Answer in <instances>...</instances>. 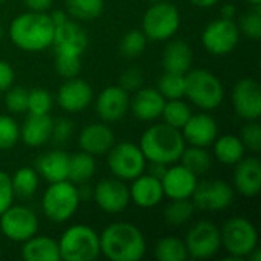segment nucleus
<instances>
[{"label":"nucleus","instance_id":"1","mask_svg":"<svg viewBox=\"0 0 261 261\" xmlns=\"http://www.w3.org/2000/svg\"><path fill=\"white\" fill-rule=\"evenodd\" d=\"M55 24L47 12L26 11L12 18L8 35L12 44L26 52H41L52 46Z\"/></svg>","mask_w":261,"mask_h":261},{"label":"nucleus","instance_id":"2","mask_svg":"<svg viewBox=\"0 0 261 261\" xmlns=\"http://www.w3.org/2000/svg\"><path fill=\"white\" fill-rule=\"evenodd\" d=\"M99 249L110 261H139L145 255L147 242L136 225L115 222L99 234Z\"/></svg>","mask_w":261,"mask_h":261},{"label":"nucleus","instance_id":"3","mask_svg":"<svg viewBox=\"0 0 261 261\" xmlns=\"http://www.w3.org/2000/svg\"><path fill=\"white\" fill-rule=\"evenodd\" d=\"M187 142L180 130L165 122L148 127L139 141V148L142 150L147 162H159L165 165L179 162Z\"/></svg>","mask_w":261,"mask_h":261},{"label":"nucleus","instance_id":"4","mask_svg":"<svg viewBox=\"0 0 261 261\" xmlns=\"http://www.w3.org/2000/svg\"><path fill=\"white\" fill-rule=\"evenodd\" d=\"M185 96L196 107L210 112L223 102L225 87L216 73L206 69H190L185 73Z\"/></svg>","mask_w":261,"mask_h":261},{"label":"nucleus","instance_id":"5","mask_svg":"<svg viewBox=\"0 0 261 261\" xmlns=\"http://www.w3.org/2000/svg\"><path fill=\"white\" fill-rule=\"evenodd\" d=\"M57 242L60 260L93 261L101 255L99 234L83 223L69 226Z\"/></svg>","mask_w":261,"mask_h":261},{"label":"nucleus","instance_id":"6","mask_svg":"<svg viewBox=\"0 0 261 261\" xmlns=\"http://www.w3.org/2000/svg\"><path fill=\"white\" fill-rule=\"evenodd\" d=\"M81 200L78 196V188L70 180H60L52 182L43 193L41 199V210L46 219L54 223H66L69 222Z\"/></svg>","mask_w":261,"mask_h":261},{"label":"nucleus","instance_id":"7","mask_svg":"<svg viewBox=\"0 0 261 261\" xmlns=\"http://www.w3.org/2000/svg\"><path fill=\"white\" fill-rule=\"evenodd\" d=\"M222 248L231 260H245L258 246V232L245 217H231L220 228Z\"/></svg>","mask_w":261,"mask_h":261},{"label":"nucleus","instance_id":"8","mask_svg":"<svg viewBox=\"0 0 261 261\" xmlns=\"http://www.w3.org/2000/svg\"><path fill=\"white\" fill-rule=\"evenodd\" d=\"M179 26L180 12L171 2H153L142 17V32L151 41H167L173 38Z\"/></svg>","mask_w":261,"mask_h":261},{"label":"nucleus","instance_id":"9","mask_svg":"<svg viewBox=\"0 0 261 261\" xmlns=\"http://www.w3.org/2000/svg\"><path fill=\"white\" fill-rule=\"evenodd\" d=\"M107 165L115 177L124 182H132L145 171L147 159L139 145L133 142H119L113 144L109 150Z\"/></svg>","mask_w":261,"mask_h":261},{"label":"nucleus","instance_id":"10","mask_svg":"<svg viewBox=\"0 0 261 261\" xmlns=\"http://www.w3.org/2000/svg\"><path fill=\"white\" fill-rule=\"evenodd\" d=\"M0 232L14 243H23L38 232L37 214L24 205H11L0 214Z\"/></svg>","mask_w":261,"mask_h":261},{"label":"nucleus","instance_id":"11","mask_svg":"<svg viewBox=\"0 0 261 261\" xmlns=\"http://www.w3.org/2000/svg\"><path fill=\"white\" fill-rule=\"evenodd\" d=\"M184 243L188 257L194 260L213 258L222 249L220 228L211 220H200L190 228Z\"/></svg>","mask_w":261,"mask_h":261},{"label":"nucleus","instance_id":"12","mask_svg":"<svg viewBox=\"0 0 261 261\" xmlns=\"http://www.w3.org/2000/svg\"><path fill=\"white\" fill-rule=\"evenodd\" d=\"M240 31L234 20L231 18H216L210 21L202 32L203 47L216 57L229 55L239 44Z\"/></svg>","mask_w":261,"mask_h":261},{"label":"nucleus","instance_id":"13","mask_svg":"<svg viewBox=\"0 0 261 261\" xmlns=\"http://www.w3.org/2000/svg\"><path fill=\"white\" fill-rule=\"evenodd\" d=\"M236 190L225 180L213 179L197 182L196 190L191 196V202L196 210L219 213L228 210L234 202Z\"/></svg>","mask_w":261,"mask_h":261},{"label":"nucleus","instance_id":"14","mask_svg":"<svg viewBox=\"0 0 261 261\" xmlns=\"http://www.w3.org/2000/svg\"><path fill=\"white\" fill-rule=\"evenodd\" d=\"M92 199L107 214H119L130 203V191L124 180L118 177H107L93 187Z\"/></svg>","mask_w":261,"mask_h":261},{"label":"nucleus","instance_id":"15","mask_svg":"<svg viewBox=\"0 0 261 261\" xmlns=\"http://www.w3.org/2000/svg\"><path fill=\"white\" fill-rule=\"evenodd\" d=\"M231 101L236 113L245 121H258L261 116V89L257 80H239L231 93Z\"/></svg>","mask_w":261,"mask_h":261},{"label":"nucleus","instance_id":"16","mask_svg":"<svg viewBox=\"0 0 261 261\" xmlns=\"http://www.w3.org/2000/svg\"><path fill=\"white\" fill-rule=\"evenodd\" d=\"M96 115L102 122H118L130 110V96L121 86H107L95 101Z\"/></svg>","mask_w":261,"mask_h":261},{"label":"nucleus","instance_id":"17","mask_svg":"<svg viewBox=\"0 0 261 261\" xmlns=\"http://www.w3.org/2000/svg\"><path fill=\"white\" fill-rule=\"evenodd\" d=\"M89 37L86 31L72 20H66L64 23L55 26L52 46L55 55H73L81 57L87 49Z\"/></svg>","mask_w":261,"mask_h":261},{"label":"nucleus","instance_id":"18","mask_svg":"<svg viewBox=\"0 0 261 261\" xmlns=\"http://www.w3.org/2000/svg\"><path fill=\"white\" fill-rule=\"evenodd\" d=\"M197 182H199V176H196L193 171H190L182 164L168 165L164 176L161 177L164 194L170 200L191 199Z\"/></svg>","mask_w":261,"mask_h":261},{"label":"nucleus","instance_id":"19","mask_svg":"<svg viewBox=\"0 0 261 261\" xmlns=\"http://www.w3.org/2000/svg\"><path fill=\"white\" fill-rule=\"evenodd\" d=\"M92 99H93L92 86L87 81L76 76L66 80L57 92L58 106L69 113L83 112L90 106Z\"/></svg>","mask_w":261,"mask_h":261},{"label":"nucleus","instance_id":"20","mask_svg":"<svg viewBox=\"0 0 261 261\" xmlns=\"http://www.w3.org/2000/svg\"><path fill=\"white\" fill-rule=\"evenodd\" d=\"M180 133L187 144L208 148L219 136V125L211 115L197 113L190 116L187 124L180 128Z\"/></svg>","mask_w":261,"mask_h":261},{"label":"nucleus","instance_id":"21","mask_svg":"<svg viewBox=\"0 0 261 261\" xmlns=\"http://www.w3.org/2000/svg\"><path fill=\"white\" fill-rule=\"evenodd\" d=\"M78 144L81 151H86L92 156L107 154L115 144V133L107 122H93L81 130Z\"/></svg>","mask_w":261,"mask_h":261},{"label":"nucleus","instance_id":"22","mask_svg":"<svg viewBox=\"0 0 261 261\" xmlns=\"http://www.w3.org/2000/svg\"><path fill=\"white\" fill-rule=\"evenodd\" d=\"M128 191H130V202H133L136 206L144 210L158 206L165 197L161 179L148 173L147 174L142 173L141 176L133 179L132 185L128 187Z\"/></svg>","mask_w":261,"mask_h":261},{"label":"nucleus","instance_id":"23","mask_svg":"<svg viewBox=\"0 0 261 261\" xmlns=\"http://www.w3.org/2000/svg\"><path fill=\"white\" fill-rule=\"evenodd\" d=\"M234 190L245 197H255L261 190V162L258 158H243L236 164Z\"/></svg>","mask_w":261,"mask_h":261},{"label":"nucleus","instance_id":"24","mask_svg":"<svg viewBox=\"0 0 261 261\" xmlns=\"http://www.w3.org/2000/svg\"><path fill=\"white\" fill-rule=\"evenodd\" d=\"M165 101L167 99L159 93L158 89L141 87L135 92L133 98H130V110L136 119L151 122L161 118Z\"/></svg>","mask_w":261,"mask_h":261},{"label":"nucleus","instance_id":"25","mask_svg":"<svg viewBox=\"0 0 261 261\" xmlns=\"http://www.w3.org/2000/svg\"><path fill=\"white\" fill-rule=\"evenodd\" d=\"M54 121L49 115H28L20 125V141L32 148L41 147L50 141Z\"/></svg>","mask_w":261,"mask_h":261},{"label":"nucleus","instance_id":"26","mask_svg":"<svg viewBox=\"0 0 261 261\" xmlns=\"http://www.w3.org/2000/svg\"><path fill=\"white\" fill-rule=\"evenodd\" d=\"M162 66H164L165 72L185 75L193 66V49H191V46L185 40L168 41L162 50Z\"/></svg>","mask_w":261,"mask_h":261},{"label":"nucleus","instance_id":"27","mask_svg":"<svg viewBox=\"0 0 261 261\" xmlns=\"http://www.w3.org/2000/svg\"><path fill=\"white\" fill-rule=\"evenodd\" d=\"M69 158L70 156L61 150L44 153L35 161V170L38 176L49 184L69 180Z\"/></svg>","mask_w":261,"mask_h":261},{"label":"nucleus","instance_id":"28","mask_svg":"<svg viewBox=\"0 0 261 261\" xmlns=\"http://www.w3.org/2000/svg\"><path fill=\"white\" fill-rule=\"evenodd\" d=\"M21 258L24 261H60L58 242L49 236H32L21 243Z\"/></svg>","mask_w":261,"mask_h":261},{"label":"nucleus","instance_id":"29","mask_svg":"<svg viewBox=\"0 0 261 261\" xmlns=\"http://www.w3.org/2000/svg\"><path fill=\"white\" fill-rule=\"evenodd\" d=\"M214 158L223 165H236L245 158V145L240 136L236 135H223L217 136L213 142Z\"/></svg>","mask_w":261,"mask_h":261},{"label":"nucleus","instance_id":"30","mask_svg":"<svg viewBox=\"0 0 261 261\" xmlns=\"http://www.w3.org/2000/svg\"><path fill=\"white\" fill-rule=\"evenodd\" d=\"M96 171L95 156L80 151L69 158V180L75 185L87 184Z\"/></svg>","mask_w":261,"mask_h":261},{"label":"nucleus","instance_id":"31","mask_svg":"<svg viewBox=\"0 0 261 261\" xmlns=\"http://www.w3.org/2000/svg\"><path fill=\"white\" fill-rule=\"evenodd\" d=\"M11 184L14 190V196L20 199H31L40 185V176L35 168L31 167H21L15 170V173L11 176Z\"/></svg>","mask_w":261,"mask_h":261},{"label":"nucleus","instance_id":"32","mask_svg":"<svg viewBox=\"0 0 261 261\" xmlns=\"http://www.w3.org/2000/svg\"><path fill=\"white\" fill-rule=\"evenodd\" d=\"M179 162L184 167H187L190 171H193L196 176H202L208 173L210 168L213 167V158L210 151L205 147H196V145L185 147Z\"/></svg>","mask_w":261,"mask_h":261},{"label":"nucleus","instance_id":"33","mask_svg":"<svg viewBox=\"0 0 261 261\" xmlns=\"http://www.w3.org/2000/svg\"><path fill=\"white\" fill-rule=\"evenodd\" d=\"M196 206L191 199H174L164 210V219L170 226H184L194 216Z\"/></svg>","mask_w":261,"mask_h":261},{"label":"nucleus","instance_id":"34","mask_svg":"<svg viewBox=\"0 0 261 261\" xmlns=\"http://www.w3.org/2000/svg\"><path fill=\"white\" fill-rule=\"evenodd\" d=\"M104 11V0H66V12L80 21L98 18Z\"/></svg>","mask_w":261,"mask_h":261},{"label":"nucleus","instance_id":"35","mask_svg":"<svg viewBox=\"0 0 261 261\" xmlns=\"http://www.w3.org/2000/svg\"><path fill=\"white\" fill-rule=\"evenodd\" d=\"M154 257L159 261H185L188 252L184 240L176 237H162L154 245Z\"/></svg>","mask_w":261,"mask_h":261},{"label":"nucleus","instance_id":"36","mask_svg":"<svg viewBox=\"0 0 261 261\" xmlns=\"http://www.w3.org/2000/svg\"><path fill=\"white\" fill-rule=\"evenodd\" d=\"M191 115H193L191 109L182 99H167L164 104L161 118L164 119L165 124L180 130L187 124Z\"/></svg>","mask_w":261,"mask_h":261},{"label":"nucleus","instance_id":"37","mask_svg":"<svg viewBox=\"0 0 261 261\" xmlns=\"http://www.w3.org/2000/svg\"><path fill=\"white\" fill-rule=\"evenodd\" d=\"M156 89L165 99H182L185 96V75L165 72L159 76Z\"/></svg>","mask_w":261,"mask_h":261},{"label":"nucleus","instance_id":"38","mask_svg":"<svg viewBox=\"0 0 261 261\" xmlns=\"http://www.w3.org/2000/svg\"><path fill=\"white\" fill-rule=\"evenodd\" d=\"M148 38L142 31L133 29L122 35L119 41V52L125 58H138L144 54Z\"/></svg>","mask_w":261,"mask_h":261},{"label":"nucleus","instance_id":"39","mask_svg":"<svg viewBox=\"0 0 261 261\" xmlns=\"http://www.w3.org/2000/svg\"><path fill=\"white\" fill-rule=\"evenodd\" d=\"M54 99L52 95L43 87H34L28 90V109L31 115H49Z\"/></svg>","mask_w":261,"mask_h":261},{"label":"nucleus","instance_id":"40","mask_svg":"<svg viewBox=\"0 0 261 261\" xmlns=\"http://www.w3.org/2000/svg\"><path fill=\"white\" fill-rule=\"evenodd\" d=\"M239 31L251 40H258L261 37V9L260 5H252V9L246 11L239 21Z\"/></svg>","mask_w":261,"mask_h":261},{"label":"nucleus","instance_id":"41","mask_svg":"<svg viewBox=\"0 0 261 261\" xmlns=\"http://www.w3.org/2000/svg\"><path fill=\"white\" fill-rule=\"evenodd\" d=\"M20 141V125L12 116L0 115V150H11Z\"/></svg>","mask_w":261,"mask_h":261},{"label":"nucleus","instance_id":"42","mask_svg":"<svg viewBox=\"0 0 261 261\" xmlns=\"http://www.w3.org/2000/svg\"><path fill=\"white\" fill-rule=\"evenodd\" d=\"M5 106L11 113H23L28 109V89L21 86H11L5 95Z\"/></svg>","mask_w":261,"mask_h":261},{"label":"nucleus","instance_id":"43","mask_svg":"<svg viewBox=\"0 0 261 261\" xmlns=\"http://www.w3.org/2000/svg\"><path fill=\"white\" fill-rule=\"evenodd\" d=\"M240 139L246 150L252 153H260L261 150V125L258 121H246V125L242 128Z\"/></svg>","mask_w":261,"mask_h":261},{"label":"nucleus","instance_id":"44","mask_svg":"<svg viewBox=\"0 0 261 261\" xmlns=\"http://www.w3.org/2000/svg\"><path fill=\"white\" fill-rule=\"evenodd\" d=\"M55 69L63 78H75L81 72V57L55 55Z\"/></svg>","mask_w":261,"mask_h":261},{"label":"nucleus","instance_id":"45","mask_svg":"<svg viewBox=\"0 0 261 261\" xmlns=\"http://www.w3.org/2000/svg\"><path fill=\"white\" fill-rule=\"evenodd\" d=\"M73 133V124L69 119H57L54 121L52 125V135H50V141H54L55 144H66Z\"/></svg>","mask_w":261,"mask_h":261},{"label":"nucleus","instance_id":"46","mask_svg":"<svg viewBox=\"0 0 261 261\" xmlns=\"http://www.w3.org/2000/svg\"><path fill=\"white\" fill-rule=\"evenodd\" d=\"M144 84V73L139 69H127L121 78H119V86L125 90V92H136L138 89H141Z\"/></svg>","mask_w":261,"mask_h":261},{"label":"nucleus","instance_id":"47","mask_svg":"<svg viewBox=\"0 0 261 261\" xmlns=\"http://www.w3.org/2000/svg\"><path fill=\"white\" fill-rule=\"evenodd\" d=\"M15 196L11 184V176L0 170V214L12 205Z\"/></svg>","mask_w":261,"mask_h":261},{"label":"nucleus","instance_id":"48","mask_svg":"<svg viewBox=\"0 0 261 261\" xmlns=\"http://www.w3.org/2000/svg\"><path fill=\"white\" fill-rule=\"evenodd\" d=\"M14 78H15V73H14L12 66L8 61L0 60V93L6 92L14 84Z\"/></svg>","mask_w":261,"mask_h":261},{"label":"nucleus","instance_id":"49","mask_svg":"<svg viewBox=\"0 0 261 261\" xmlns=\"http://www.w3.org/2000/svg\"><path fill=\"white\" fill-rule=\"evenodd\" d=\"M54 0H23L28 11H37V12H47L52 6Z\"/></svg>","mask_w":261,"mask_h":261},{"label":"nucleus","instance_id":"50","mask_svg":"<svg viewBox=\"0 0 261 261\" xmlns=\"http://www.w3.org/2000/svg\"><path fill=\"white\" fill-rule=\"evenodd\" d=\"M167 167H168V165H165V164H159V162H150V167H148V174H151V176H154V177L161 179V177L164 176V173H165Z\"/></svg>","mask_w":261,"mask_h":261},{"label":"nucleus","instance_id":"51","mask_svg":"<svg viewBox=\"0 0 261 261\" xmlns=\"http://www.w3.org/2000/svg\"><path fill=\"white\" fill-rule=\"evenodd\" d=\"M236 15H237V8H236L232 3H225V5H222V8H220V17L234 20Z\"/></svg>","mask_w":261,"mask_h":261},{"label":"nucleus","instance_id":"52","mask_svg":"<svg viewBox=\"0 0 261 261\" xmlns=\"http://www.w3.org/2000/svg\"><path fill=\"white\" fill-rule=\"evenodd\" d=\"M49 17H50V20H52V23H54L55 26H58V24L64 23L66 20H69L67 12L63 11V9H55V11H52V12L49 14Z\"/></svg>","mask_w":261,"mask_h":261},{"label":"nucleus","instance_id":"53","mask_svg":"<svg viewBox=\"0 0 261 261\" xmlns=\"http://www.w3.org/2000/svg\"><path fill=\"white\" fill-rule=\"evenodd\" d=\"M194 6H197V8H203V9H206V8H211V6H214V5H217V2L219 0H190Z\"/></svg>","mask_w":261,"mask_h":261},{"label":"nucleus","instance_id":"54","mask_svg":"<svg viewBox=\"0 0 261 261\" xmlns=\"http://www.w3.org/2000/svg\"><path fill=\"white\" fill-rule=\"evenodd\" d=\"M248 260L249 261H261V252L260 249H258V246L248 255Z\"/></svg>","mask_w":261,"mask_h":261},{"label":"nucleus","instance_id":"55","mask_svg":"<svg viewBox=\"0 0 261 261\" xmlns=\"http://www.w3.org/2000/svg\"><path fill=\"white\" fill-rule=\"evenodd\" d=\"M245 2H248V3H251V5H260L261 0H245Z\"/></svg>","mask_w":261,"mask_h":261},{"label":"nucleus","instance_id":"56","mask_svg":"<svg viewBox=\"0 0 261 261\" xmlns=\"http://www.w3.org/2000/svg\"><path fill=\"white\" fill-rule=\"evenodd\" d=\"M3 35H5V29H3V26L0 24V40L3 38Z\"/></svg>","mask_w":261,"mask_h":261},{"label":"nucleus","instance_id":"57","mask_svg":"<svg viewBox=\"0 0 261 261\" xmlns=\"http://www.w3.org/2000/svg\"><path fill=\"white\" fill-rule=\"evenodd\" d=\"M148 2H151V3H153V2H158V0H148Z\"/></svg>","mask_w":261,"mask_h":261},{"label":"nucleus","instance_id":"58","mask_svg":"<svg viewBox=\"0 0 261 261\" xmlns=\"http://www.w3.org/2000/svg\"><path fill=\"white\" fill-rule=\"evenodd\" d=\"M2 3H3V0H0V5H2Z\"/></svg>","mask_w":261,"mask_h":261},{"label":"nucleus","instance_id":"59","mask_svg":"<svg viewBox=\"0 0 261 261\" xmlns=\"http://www.w3.org/2000/svg\"><path fill=\"white\" fill-rule=\"evenodd\" d=\"M0 255H2V251H0Z\"/></svg>","mask_w":261,"mask_h":261}]
</instances>
